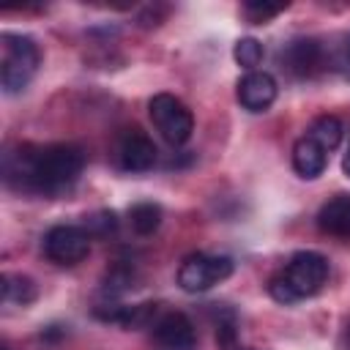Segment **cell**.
I'll use <instances>...</instances> for the list:
<instances>
[{"label":"cell","instance_id":"obj_1","mask_svg":"<svg viewBox=\"0 0 350 350\" xmlns=\"http://www.w3.org/2000/svg\"><path fill=\"white\" fill-rule=\"evenodd\" d=\"M85 167V153L77 145H16L3 153V178L25 194L57 197L68 191Z\"/></svg>","mask_w":350,"mask_h":350},{"label":"cell","instance_id":"obj_2","mask_svg":"<svg viewBox=\"0 0 350 350\" xmlns=\"http://www.w3.org/2000/svg\"><path fill=\"white\" fill-rule=\"evenodd\" d=\"M325 282H328V260L320 252L306 249V252H295L287 260V265L271 276L268 293L273 301L290 306V304L317 295Z\"/></svg>","mask_w":350,"mask_h":350},{"label":"cell","instance_id":"obj_3","mask_svg":"<svg viewBox=\"0 0 350 350\" xmlns=\"http://www.w3.org/2000/svg\"><path fill=\"white\" fill-rule=\"evenodd\" d=\"M0 82L5 93H19L30 85L41 66V49L30 36L22 33H3L0 36Z\"/></svg>","mask_w":350,"mask_h":350},{"label":"cell","instance_id":"obj_4","mask_svg":"<svg viewBox=\"0 0 350 350\" xmlns=\"http://www.w3.org/2000/svg\"><path fill=\"white\" fill-rule=\"evenodd\" d=\"M148 115L164 142H170L172 148L189 142L194 131V118H191V109L180 98H175L172 93H156L148 101Z\"/></svg>","mask_w":350,"mask_h":350},{"label":"cell","instance_id":"obj_5","mask_svg":"<svg viewBox=\"0 0 350 350\" xmlns=\"http://www.w3.org/2000/svg\"><path fill=\"white\" fill-rule=\"evenodd\" d=\"M232 273V260L224 254H189L178 268V284L186 293H205Z\"/></svg>","mask_w":350,"mask_h":350},{"label":"cell","instance_id":"obj_6","mask_svg":"<svg viewBox=\"0 0 350 350\" xmlns=\"http://www.w3.org/2000/svg\"><path fill=\"white\" fill-rule=\"evenodd\" d=\"M90 232L77 224H57L44 235V254L57 265H77L90 252Z\"/></svg>","mask_w":350,"mask_h":350},{"label":"cell","instance_id":"obj_7","mask_svg":"<svg viewBox=\"0 0 350 350\" xmlns=\"http://www.w3.org/2000/svg\"><path fill=\"white\" fill-rule=\"evenodd\" d=\"M118 164L126 172H148L156 164V145L142 129H126L115 148Z\"/></svg>","mask_w":350,"mask_h":350},{"label":"cell","instance_id":"obj_8","mask_svg":"<svg viewBox=\"0 0 350 350\" xmlns=\"http://www.w3.org/2000/svg\"><path fill=\"white\" fill-rule=\"evenodd\" d=\"M276 79L268 71H246L235 85L238 104L249 112H265L276 101Z\"/></svg>","mask_w":350,"mask_h":350},{"label":"cell","instance_id":"obj_9","mask_svg":"<svg viewBox=\"0 0 350 350\" xmlns=\"http://www.w3.org/2000/svg\"><path fill=\"white\" fill-rule=\"evenodd\" d=\"M153 336H156L159 347H164V350H194L197 347L194 323L183 312H167V314L156 317Z\"/></svg>","mask_w":350,"mask_h":350},{"label":"cell","instance_id":"obj_10","mask_svg":"<svg viewBox=\"0 0 350 350\" xmlns=\"http://www.w3.org/2000/svg\"><path fill=\"white\" fill-rule=\"evenodd\" d=\"M323 46L314 38H298L290 41L282 52V63L293 77H312L323 66Z\"/></svg>","mask_w":350,"mask_h":350},{"label":"cell","instance_id":"obj_11","mask_svg":"<svg viewBox=\"0 0 350 350\" xmlns=\"http://www.w3.org/2000/svg\"><path fill=\"white\" fill-rule=\"evenodd\" d=\"M328 167V150L320 148L309 134H304L295 145H293V170L306 178V180H314L325 172Z\"/></svg>","mask_w":350,"mask_h":350},{"label":"cell","instance_id":"obj_12","mask_svg":"<svg viewBox=\"0 0 350 350\" xmlns=\"http://www.w3.org/2000/svg\"><path fill=\"white\" fill-rule=\"evenodd\" d=\"M317 224L325 235L350 238V194H336L328 202H323L317 213Z\"/></svg>","mask_w":350,"mask_h":350},{"label":"cell","instance_id":"obj_13","mask_svg":"<svg viewBox=\"0 0 350 350\" xmlns=\"http://www.w3.org/2000/svg\"><path fill=\"white\" fill-rule=\"evenodd\" d=\"M320 148H325L328 153L342 142V134H345V126H342V120L339 118H334V115H320V118H314L312 120V126H309V131H306Z\"/></svg>","mask_w":350,"mask_h":350},{"label":"cell","instance_id":"obj_14","mask_svg":"<svg viewBox=\"0 0 350 350\" xmlns=\"http://www.w3.org/2000/svg\"><path fill=\"white\" fill-rule=\"evenodd\" d=\"M0 282H3V284H0V290H3V304H19V306H25V304H30V301L36 298V284H33V279H27V276H22V273H3Z\"/></svg>","mask_w":350,"mask_h":350},{"label":"cell","instance_id":"obj_15","mask_svg":"<svg viewBox=\"0 0 350 350\" xmlns=\"http://www.w3.org/2000/svg\"><path fill=\"white\" fill-rule=\"evenodd\" d=\"M129 221L137 235H153L161 224V205L156 202H137L129 208Z\"/></svg>","mask_w":350,"mask_h":350},{"label":"cell","instance_id":"obj_16","mask_svg":"<svg viewBox=\"0 0 350 350\" xmlns=\"http://www.w3.org/2000/svg\"><path fill=\"white\" fill-rule=\"evenodd\" d=\"M232 57L238 60V66H243L246 71H257L260 60H262V44L252 36L246 38H238L235 46H232Z\"/></svg>","mask_w":350,"mask_h":350},{"label":"cell","instance_id":"obj_17","mask_svg":"<svg viewBox=\"0 0 350 350\" xmlns=\"http://www.w3.org/2000/svg\"><path fill=\"white\" fill-rule=\"evenodd\" d=\"M216 345H219V350H241L238 347V331H235V317L232 314L219 317V323H216Z\"/></svg>","mask_w":350,"mask_h":350},{"label":"cell","instance_id":"obj_18","mask_svg":"<svg viewBox=\"0 0 350 350\" xmlns=\"http://www.w3.org/2000/svg\"><path fill=\"white\" fill-rule=\"evenodd\" d=\"M115 227H118V216L112 211H98V213L88 216V221H85V230L90 235H109V232H115Z\"/></svg>","mask_w":350,"mask_h":350},{"label":"cell","instance_id":"obj_19","mask_svg":"<svg viewBox=\"0 0 350 350\" xmlns=\"http://www.w3.org/2000/svg\"><path fill=\"white\" fill-rule=\"evenodd\" d=\"M282 11V5H268V3H246L243 14L249 16L252 25H265L268 19H273Z\"/></svg>","mask_w":350,"mask_h":350},{"label":"cell","instance_id":"obj_20","mask_svg":"<svg viewBox=\"0 0 350 350\" xmlns=\"http://www.w3.org/2000/svg\"><path fill=\"white\" fill-rule=\"evenodd\" d=\"M342 170H345V175L350 178V145H347V153H345V159H342Z\"/></svg>","mask_w":350,"mask_h":350},{"label":"cell","instance_id":"obj_21","mask_svg":"<svg viewBox=\"0 0 350 350\" xmlns=\"http://www.w3.org/2000/svg\"><path fill=\"white\" fill-rule=\"evenodd\" d=\"M345 63L350 66V38H347V44H345Z\"/></svg>","mask_w":350,"mask_h":350}]
</instances>
